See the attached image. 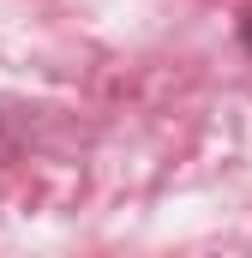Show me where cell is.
<instances>
[{
	"instance_id": "obj_1",
	"label": "cell",
	"mask_w": 252,
	"mask_h": 258,
	"mask_svg": "<svg viewBox=\"0 0 252 258\" xmlns=\"http://www.w3.org/2000/svg\"><path fill=\"white\" fill-rule=\"evenodd\" d=\"M240 42H246V54H252V12H246V30H240Z\"/></svg>"
}]
</instances>
